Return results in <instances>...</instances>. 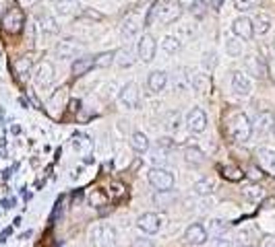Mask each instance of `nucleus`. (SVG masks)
Segmentation results:
<instances>
[{
    "mask_svg": "<svg viewBox=\"0 0 275 247\" xmlns=\"http://www.w3.org/2000/svg\"><path fill=\"white\" fill-rule=\"evenodd\" d=\"M89 241L95 247H114L116 245V231L114 226L100 223L89 229Z\"/></svg>",
    "mask_w": 275,
    "mask_h": 247,
    "instance_id": "1",
    "label": "nucleus"
},
{
    "mask_svg": "<svg viewBox=\"0 0 275 247\" xmlns=\"http://www.w3.org/2000/svg\"><path fill=\"white\" fill-rule=\"evenodd\" d=\"M230 136L236 142H248L252 136V122L248 120L247 113H236L230 124Z\"/></svg>",
    "mask_w": 275,
    "mask_h": 247,
    "instance_id": "2",
    "label": "nucleus"
},
{
    "mask_svg": "<svg viewBox=\"0 0 275 247\" xmlns=\"http://www.w3.org/2000/svg\"><path fill=\"white\" fill-rule=\"evenodd\" d=\"M147 180H149V183L155 187L157 192H172V187L176 183L174 173H170L165 167H153V169H149Z\"/></svg>",
    "mask_w": 275,
    "mask_h": 247,
    "instance_id": "3",
    "label": "nucleus"
},
{
    "mask_svg": "<svg viewBox=\"0 0 275 247\" xmlns=\"http://www.w3.org/2000/svg\"><path fill=\"white\" fill-rule=\"evenodd\" d=\"M85 52V45L79 42L75 37H66V39H60L56 44V54L60 60H75Z\"/></svg>",
    "mask_w": 275,
    "mask_h": 247,
    "instance_id": "4",
    "label": "nucleus"
},
{
    "mask_svg": "<svg viewBox=\"0 0 275 247\" xmlns=\"http://www.w3.org/2000/svg\"><path fill=\"white\" fill-rule=\"evenodd\" d=\"M182 15V4L178 0H160V13H157V23L170 25Z\"/></svg>",
    "mask_w": 275,
    "mask_h": 247,
    "instance_id": "5",
    "label": "nucleus"
},
{
    "mask_svg": "<svg viewBox=\"0 0 275 247\" xmlns=\"http://www.w3.org/2000/svg\"><path fill=\"white\" fill-rule=\"evenodd\" d=\"M155 52H157V44H155L153 35L151 33L141 35L139 37V44H137V58H139L141 62L149 64V62H153Z\"/></svg>",
    "mask_w": 275,
    "mask_h": 247,
    "instance_id": "6",
    "label": "nucleus"
},
{
    "mask_svg": "<svg viewBox=\"0 0 275 247\" xmlns=\"http://www.w3.org/2000/svg\"><path fill=\"white\" fill-rule=\"evenodd\" d=\"M137 226H139V231H143L145 235H155L157 231H162L164 216H160L157 212H145L137 219Z\"/></svg>",
    "mask_w": 275,
    "mask_h": 247,
    "instance_id": "7",
    "label": "nucleus"
},
{
    "mask_svg": "<svg viewBox=\"0 0 275 247\" xmlns=\"http://www.w3.org/2000/svg\"><path fill=\"white\" fill-rule=\"evenodd\" d=\"M54 83V66L52 62H39L33 70V85L37 89H48Z\"/></svg>",
    "mask_w": 275,
    "mask_h": 247,
    "instance_id": "8",
    "label": "nucleus"
},
{
    "mask_svg": "<svg viewBox=\"0 0 275 247\" xmlns=\"http://www.w3.org/2000/svg\"><path fill=\"white\" fill-rule=\"evenodd\" d=\"M252 132H257L261 136H269L275 132V113L269 110H263L257 113L254 117V124H252Z\"/></svg>",
    "mask_w": 275,
    "mask_h": 247,
    "instance_id": "9",
    "label": "nucleus"
},
{
    "mask_svg": "<svg viewBox=\"0 0 275 247\" xmlns=\"http://www.w3.org/2000/svg\"><path fill=\"white\" fill-rule=\"evenodd\" d=\"M23 25H25V15H23L21 8L13 6V8H8V11L4 13L2 27H4L6 33H19L23 29Z\"/></svg>",
    "mask_w": 275,
    "mask_h": 247,
    "instance_id": "10",
    "label": "nucleus"
},
{
    "mask_svg": "<svg viewBox=\"0 0 275 247\" xmlns=\"http://www.w3.org/2000/svg\"><path fill=\"white\" fill-rule=\"evenodd\" d=\"M186 128H189L191 132L194 134H201L205 132V128H207V113H205L201 107H192V110L186 113Z\"/></svg>",
    "mask_w": 275,
    "mask_h": 247,
    "instance_id": "11",
    "label": "nucleus"
},
{
    "mask_svg": "<svg viewBox=\"0 0 275 247\" xmlns=\"http://www.w3.org/2000/svg\"><path fill=\"white\" fill-rule=\"evenodd\" d=\"M232 91L238 97H248L252 91V83L250 78L247 76V72L242 70H234L232 72Z\"/></svg>",
    "mask_w": 275,
    "mask_h": 247,
    "instance_id": "12",
    "label": "nucleus"
},
{
    "mask_svg": "<svg viewBox=\"0 0 275 247\" xmlns=\"http://www.w3.org/2000/svg\"><path fill=\"white\" fill-rule=\"evenodd\" d=\"M232 31H234L236 37L244 39V42H248V39L254 37V25H252V19H248V17H238V19H234Z\"/></svg>",
    "mask_w": 275,
    "mask_h": 247,
    "instance_id": "13",
    "label": "nucleus"
},
{
    "mask_svg": "<svg viewBox=\"0 0 275 247\" xmlns=\"http://www.w3.org/2000/svg\"><path fill=\"white\" fill-rule=\"evenodd\" d=\"M118 99H120V103L126 107V110H135V107L139 105V87H137V83H126L120 89Z\"/></svg>",
    "mask_w": 275,
    "mask_h": 247,
    "instance_id": "14",
    "label": "nucleus"
},
{
    "mask_svg": "<svg viewBox=\"0 0 275 247\" xmlns=\"http://www.w3.org/2000/svg\"><path fill=\"white\" fill-rule=\"evenodd\" d=\"M207 239H209V233H207V229H205L203 225L192 223L189 229L184 231V241L189 245H205Z\"/></svg>",
    "mask_w": 275,
    "mask_h": 247,
    "instance_id": "15",
    "label": "nucleus"
},
{
    "mask_svg": "<svg viewBox=\"0 0 275 247\" xmlns=\"http://www.w3.org/2000/svg\"><path fill=\"white\" fill-rule=\"evenodd\" d=\"M244 68H247V74H252L254 78L267 76V66H265L261 56H247L244 58Z\"/></svg>",
    "mask_w": 275,
    "mask_h": 247,
    "instance_id": "16",
    "label": "nucleus"
},
{
    "mask_svg": "<svg viewBox=\"0 0 275 247\" xmlns=\"http://www.w3.org/2000/svg\"><path fill=\"white\" fill-rule=\"evenodd\" d=\"M93 68V58L91 56H79L73 60V66H71V72L75 78H81L85 76Z\"/></svg>",
    "mask_w": 275,
    "mask_h": 247,
    "instance_id": "17",
    "label": "nucleus"
},
{
    "mask_svg": "<svg viewBox=\"0 0 275 247\" xmlns=\"http://www.w3.org/2000/svg\"><path fill=\"white\" fill-rule=\"evenodd\" d=\"M165 85H168V72H164V70H153L149 74V78H147V87H149L151 93L164 91Z\"/></svg>",
    "mask_w": 275,
    "mask_h": 247,
    "instance_id": "18",
    "label": "nucleus"
},
{
    "mask_svg": "<svg viewBox=\"0 0 275 247\" xmlns=\"http://www.w3.org/2000/svg\"><path fill=\"white\" fill-rule=\"evenodd\" d=\"M191 87L194 89L196 93L207 95V93H211V76H209V74H205V72H192Z\"/></svg>",
    "mask_w": 275,
    "mask_h": 247,
    "instance_id": "19",
    "label": "nucleus"
},
{
    "mask_svg": "<svg viewBox=\"0 0 275 247\" xmlns=\"http://www.w3.org/2000/svg\"><path fill=\"white\" fill-rule=\"evenodd\" d=\"M66 97H68V89H66V87L56 89V91L52 93L50 101H48V107H50V113H52V115H58V110H62V107H64Z\"/></svg>",
    "mask_w": 275,
    "mask_h": 247,
    "instance_id": "20",
    "label": "nucleus"
},
{
    "mask_svg": "<svg viewBox=\"0 0 275 247\" xmlns=\"http://www.w3.org/2000/svg\"><path fill=\"white\" fill-rule=\"evenodd\" d=\"M191 81H192V74L189 68H178V72L174 74V91H189Z\"/></svg>",
    "mask_w": 275,
    "mask_h": 247,
    "instance_id": "21",
    "label": "nucleus"
},
{
    "mask_svg": "<svg viewBox=\"0 0 275 247\" xmlns=\"http://www.w3.org/2000/svg\"><path fill=\"white\" fill-rule=\"evenodd\" d=\"M13 68H15V74L21 78V81H27V76L31 74L33 62H31V58H29V56H21V58H17V60H15Z\"/></svg>",
    "mask_w": 275,
    "mask_h": 247,
    "instance_id": "22",
    "label": "nucleus"
},
{
    "mask_svg": "<svg viewBox=\"0 0 275 247\" xmlns=\"http://www.w3.org/2000/svg\"><path fill=\"white\" fill-rule=\"evenodd\" d=\"M37 23H39V29H42L44 33H48V35H56L58 31H60V27H58V23H56V19L50 15V13H42L37 17Z\"/></svg>",
    "mask_w": 275,
    "mask_h": 247,
    "instance_id": "23",
    "label": "nucleus"
},
{
    "mask_svg": "<svg viewBox=\"0 0 275 247\" xmlns=\"http://www.w3.org/2000/svg\"><path fill=\"white\" fill-rule=\"evenodd\" d=\"M135 60H137V56H135L133 47H122L116 52V64L120 68H131L135 64Z\"/></svg>",
    "mask_w": 275,
    "mask_h": 247,
    "instance_id": "24",
    "label": "nucleus"
},
{
    "mask_svg": "<svg viewBox=\"0 0 275 247\" xmlns=\"http://www.w3.org/2000/svg\"><path fill=\"white\" fill-rule=\"evenodd\" d=\"M184 159L192 167H201L205 163V155H203V151L199 146H186L184 148Z\"/></svg>",
    "mask_w": 275,
    "mask_h": 247,
    "instance_id": "25",
    "label": "nucleus"
},
{
    "mask_svg": "<svg viewBox=\"0 0 275 247\" xmlns=\"http://www.w3.org/2000/svg\"><path fill=\"white\" fill-rule=\"evenodd\" d=\"M252 25H254V33H259V35H265L271 29L273 21H271V17L267 13H257V17L252 19Z\"/></svg>",
    "mask_w": 275,
    "mask_h": 247,
    "instance_id": "26",
    "label": "nucleus"
},
{
    "mask_svg": "<svg viewBox=\"0 0 275 247\" xmlns=\"http://www.w3.org/2000/svg\"><path fill=\"white\" fill-rule=\"evenodd\" d=\"M131 148H133L135 153H139V155H143V153L149 151V138H147V134L135 132V134L131 136Z\"/></svg>",
    "mask_w": 275,
    "mask_h": 247,
    "instance_id": "27",
    "label": "nucleus"
},
{
    "mask_svg": "<svg viewBox=\"0 0 275 247\" xmlns=\"http://www.w3.org/2000/svg\"><path fill=\"white\" fill-rule=\"evenodd\" d=\"M162 49L165 54H178L180 49H182V39L178 37V35H165L164 39H162Z\"/></svg>",
    "mask_w": 275,
    "mask_h": 247,
    "instance_id": "28",
    "label": "nucleus"
},
{
    "mask_svg": "<svg viewBox=\"0 0 275 247\" xmlns=\"http://www.w3.org/2000/svg\"><path fill=\"white\" fill-rule=\"evenodd\" d=\"M54 8H56V13L60 15V17H68V15L77 13L79 0H56V2H54Z\"/></svg>",
    "mask_w": 275,
    "mask_h": 247,
    "instance_id": "29",
    "label": "nucleus"
},
{
    "mask_svg": "<svg viewBox=\"0 0 275 247\" xmlns=\"http://www.w3.org/2000/svg\"><path fill=\"white\" fill-rule=\"evenodd\" d=\"M213 187H215V181L211 177H201V180L192 185V192L196 196H209L213 192Z\"/></svg>",
    "mask_w": 275,
    "mask_h": 247,
    "instance_id": "30",
    "label": "nucleus"
},
{
    "mask_svg": "<svg viewBox=\"0 0 275 247\" xmlns=\"http://www.w3.org/2000/svg\"><path fill=\"white\" fill-rule=\"evenodd\" d=\"M116 62V52L110 49V52H102L93 58V66L95 68H110Z\"/></svg>",
    "mask_w": 275,
    "mask_h": 247,
    "instance_id": "31",
    "label": "nucleus"
},
{
    "mask_svg": "<svg viewBox=\"0 0 275 247\" xmlns=\"http://www.w3.org/2000/svg\"><path fill=\"white\" fill-rule=\"evenodd\" d=\"M139 31H141V25H139V21H135V19H126L120 27V33H122L124 39H131L135 35H139Z\"/></svg>",
    "mask_w": 275,
    "mask_h": 247,
    "instance_id": "32",
    "label": "nucleus"
},
{
    "mask_svg": "<svg viewBox=\"0 0 275 247\" xmlns=\"http://www.w3.org/2000/svg\"><path fill=\"white\" fill-rule=\"evenodd\" d=\"M225 54L232 58L242 56V39L240 37H228L225 39Z\"/></svg>",
    "mask_w": 275,
    "mask_h": 247,
    "instance_id": "33",
    "label": "nucleus"
},
{
    "mask_svg": "<svg viewBox=\"0 0 275 247\" xmlns=\"http://www.w3.org/2000/svg\"><path fill=\"white\" fill-rule=\"evenodd\" d=\"M164 124H165V130L174 134V132H178V130H180V126H182V117H180V113H178V112H168V115H165Z\"/></svg>",
    "mask_w": 275,
    "mask_h": 247,
    "instance_id": "34",
    "label": "nucleus"
},
{
    "mask_svg": "<svg viewBox=\"0 0 275 247\" xmlns=\"http://www.w3.org/2000/svg\"><path fill=\"white\" fill-rule=\"evenodd\" d=\"M91 140H89V136H85V134H75L73 136V148L79 153H89L91 151Z\"/></svg>",
    "mask_w": 275,
    "mask_h": 247,
    "instance_id": "35",
    "label": "nucleus"
},
{
    "mask_svg": "<svg viewBox=\"0 0 275 247\" xmlns=\"http://www.w3.org/2000/svg\"><path fill=\"white\" fill-rule=\"evenodd\" d=\"M257 157L267 169H275V151L273 148H259Z\"/></svg>",
    "mask_w": 275,
    "mask_h": 247,
    "instance_id": "36",
    "label": "nucleus"
},
{
    "mask_svg": "<svg viewBox=\"0 0 275 247\" xmlns=\"http://www.w3.org/2000/svg\"><path fill=\"white\" fill-rule=\"evenodd\" d=\"M225 229H228V223L221 221V219H213L209 221V226H207V233L209 235H215V237H220Z\"/></svg>",
    "mask_w": 275,
    "mask_h": 247,
    "instance_id": "37",
    "label": "nucleus"
},
{
    "mask_svg": "<svg viewBox=\"0 0 275 247\" xmlns=\"http://www.w3.org/2000/svg\"><path fill=\"white\" fill-rule=\"evenodd\" d=\"M157 13H160V0H155V2L149 6V11H147V15H145L143 27H151L153 23H157Z\"/></svg>",
    "mask_w": 275,
    "mask_h": 247,
    "instance_id": "38",
    "label": "nucleus"
},
{
    "mask_svg": "<svg viewBox=\"0 0 275 247\" xmlns=\"http://www.w3.org/2000/svg\"><path fill=\"white\" fill-rule=\"evenodd\" d=\"M207 6H209L207 0H194V2L191 4V15L201 19V17H205V13H207Z\"/></svg>",
    "mask_w": 275,
    "mask_h": 247,
    "instance_id": "39",
    "label": "nucleus"
},
{
    "mask_svg": "<svg viewBox=\"0 0 275 247\" xmlns=\"http://www.w3.org/2000/svg\"><path fill=\"white\" fill-rule=\"evenodd\" d=\"M221 175L225 177V180H230V181H240L244 173H242L240 169H236V167H223V169H221Z\"/></svg>",
    "mask_w": 275,
    "mask_h": 247,
    "instance_id": "40",
    "label": "nucleus"
},
{
    "mask_svg": "<svg viewBox=\"0 0 275 247\" xmlns=\"http://www.w3.org/2000/svg\"><path fill=\"white\" fill-rule=\"evenodd\" d=\"M244 198L250 200V202H259L263 198V190H261V187H257V185H250V187L244 190Z\"/></svg>",
    "mask_w": 275,
    "mask_h": 247,
    "instance_id": "41",
    "label": "nucleus"
},
{
    "mask_svg": "<svg viewBox=\"0 0 275 247\" xmlns=\"http://www.w3.org/2000/svg\"><path fill=\"white\" fill-rule=\"evenodd\" d=\"M215 64H218V54H215V52H205L203 54V68H205V70H213V68H215Z\"/></svg>",
    "mask_w": 275,
    "mask_h": 247,
    "instance_id": "42",
    "label": "nucleus"
},
{
    "mask_svg": "<svg viewBox=\"0 0 275 247\" xmlns=\"http://www.w3.org/2000/svg\"><path fill=\"white\" fill-rule=\"evenodd\" d=\"M259 0H234V8L236 11H240V13H247L250 11V8L257 6Z\"/></svg>",
    "mask_w": 275,
    "mask_h": 247,
    "instance_id": "43",
    "label": "nucleus"
},
{
    "mask_svg": "<svg viewBox=\"0 0 275 247\" xmlns=\"http://www.w3.org/2000/svg\"><path fill=\"white\" fill-rule=\"evenodd\" d=\"M79 19H89V21H104V15L102 13H97V11H93V8H85V11L79 15Z\"/></svg>",
    "mask_w": 275,
    "mask_h": 247,
    "instance_id": "44",
    "label": "nucleus"
},
{
    "mask_svg": "<svg viewBox=\"0 0 275 247\" xmlns=\"http://www.w3.org/2000/svg\"><path fill=\"white\" fill-rule=\"evenodd\" d=\"M157 148H160V146H157ZM151 161H153V167H164L165 163H168V157H165L164 148H160V151H155V153H153Z\"/></svg>",
    "mask_w": 275,
    "mask_h": 247,
    "instance_id": "45",
    "label": "nucleus"
},
{
    "mask_svg": "<svg viewBox=\"0 0 275 247\" xmlns=\"http://www.w3.org/2000/svg\"><path fill=\"white\" fill-rule=\"evenodd\" d=\"M131 247H155V243L151 239H147V237H141V239H135Z\"/></svg>",
    "mask_w": 275,
    "mask_h": 247,
    "instance_id": "46",
    "label": "nucleus"
},
{
    "mask_svg": "<svg viewBox=\"0 0 275 247\" xmlns=\"http://www.w3.org/2000/svg\"><path fill=\"white\" fill-rule=\"evenodd\" d=\"M211 247H232V241L230 239H215L211 243Z\"/></svg>",
    "mask_w": 275,
    "mask_h": 247,
    "instance_id": "47",
    "label": "nucleus"
},
{
    "mask_svg": "<svg viewBox=\"0 0 275 247\" xmlns=\"http://www.w3.org/2000/svg\"><path fill=\"white\" fill-rule=\"evenodd\" d=\"M248 175L252 177V180H261V177H263L261 169H257V167H250V169H248Z\"/></svg>",
    "mask_w": 275,
    "mask_h": 247,
    "instance_id": "48",
    "label": "nucleus"
},
{
    "mask_svg": "<svg viewBox=\"0 0 275 247\" xmlns=\"http://www.w3.org/2000/svg\"><path fill=\"white\" fill-rule=\"evenodd\" d=\"M207 2H209V6L213 8V11H220V8L223 6L225 0H207Z\"/></svg>",
    "mask_w": 275,
    "mask_h": 247,
    "instance_id": "49",
    "label": "nucleus"
},
{
    "mask_svg": "<svg viewBox=\"0 0 275 247\" xmlns=\"http://www.w3.org/2000/svg\"><path fill=\"white\" fill-rule=\"evenodd\" d=\"M180 33H184L186 37H191V35L194 33V29H191V23H186V25L180 27Z\"/></svg>",
    "mask_w": 275,
    "mask_h": 247,
    "instance_id": "50",
    "label": "nucleus"
},
{
    "mask_svg": "<svg viewBox=\"0 0 275 247\" xmlns=\"http://www.w3.org/2000/svg\"><path fill=\"white\" fill-rule=\"evenodd\" d=\"M33 31H35V25L29 23L27 25V33H29V45H31V47H33Z\"/></svg>",
    "mask_w": 275,
    "mask_h": 247,
    "instance_id": "51",
    "label": "nucleus"
},
{
    "mask_svg": "<svg viewBox=\"0 0 275 247\" xmlns=\"http://www.w3.org/2000/svg\"><path fill=\"white\" fill-rule=\"evenodd\" d=\"M275 206V198H267V200H263V208H273Z\"/></svg>",
    "mask_w": 275,
    "mask_h": 247,
    "instance_id": "52",
    "label": "nucleus"
},
{
    "mask_svg": "<svg viewBox=\"0 0 275 247\" xmlns=\"http://www.w3.org/2000/svg\"><path fill=\"white\" fill-rule=\"evenodd\" d=\"M19 2H21L23 6H33V4H37L39 0H19Z\"/></svg>",
    "mask_w": 275,
    "mask_h": 247,
    "instance_id": "53",
    "label": "nucleus"
},
{
    "mask_svg": "<svg viewBox=\"0 0 275 247\" xmlns=\"http://www.w3.org/2000/svg\"><path fill=\"white\" fill-rule=\"evenodd\" d=\"M19 103H21L23 107H29V101H25V99H23V97H21V99H19Z\"/></svg>",
    "mask_w": 275,
    "mask_h": 247,
    "instance_id": "54",
    "label": "nucleus"
}]
</instances>
